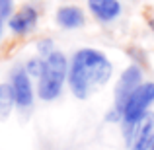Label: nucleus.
<instances>
[{
  "label": "nucleus",
  "mask_w": 154,
  "mask_h": 150,
  "mask_svg": "<svg viewBox=\"0 0 154 150\" xmlns=\"http://www.w3.org/2000/svg\"><path fill=\"white\" fill-rule=\"evenodd\" d=\"M66 78H68V59L63 51L57 49L49 57H45L43 72L37 78V86H35V96L41 101H55L63 94Z\"/></svg>",
  "instance_id": "f03ea898"
},
{
  "label": "nucleus",
  "mask_w": 154,
  "mask_h": 150,
  "mask_svg": "<svg viewBox=\"0 0 154 150\" xmlns=\"http://www.w3.org/2000/svg\"><path fill=\"white\" fill-rule=\"evenodd\" d=\"M14 107H16V99L10 82H0V121L8 119L14 111Z\"/></svg>",
  "instance_id": "9d476101"
},
{
  "label": "nucleus",
  "mask_w": 154,
  "mask_h": 150,
  "mask_svg": "<svg viewBox=\"0 0 154 150\" xmlns=\"http://www.w3.org/2000/svg\"><path fill=\"white\" fill-rule=\"evenodd\" d=\"M2 29H4V26H2V22H0V39H2Z\"/></svg>",
  "instance_id": "2eb2a0df"
},
{
  "label": "nucleus",
  "mask_w": 154,
  "mask_h": 150,
  "mask_svg": "<svg viewBox=\"0 0 154 150\" xmlns=\"http://www.w3.org/2000/svg\"><path fill=\"white\" fill-rule=\"evenodd\" d=\"M8 29L16 35V37H26L37 27L39 23V10L33 4H23L18 10H14V14L8 18Z\"/></svg>",
  "instance_id": "423d86ee"
},
{
  "label": "nucleus",
  "mask_w": 154,
  "mask_h": 150,
  "mask_svg": "<svg viewBox=\"0 0 154 150\" xmlns=\"http://www.w3.org/2000/svg\"><path fill=\"white\" fill-rule=\"evenodd\" d=\"M150 150H154V144H152V148H150Z\"/></svg>",
  "instance_id": "dca6fc26"
},
{
  "label": "nucleus",
  "mask_w": 154,
  "mask_h": 150,
  "mask_svg": "<svg viewBox=\"0 0 154 150\" xmlns=\"http://www.w3.org/2000/svg\"><path fill=\"white\" fill-rule=\"evenodd\" d=\"M35 49H37V55L39 57H49L53 51H57L55 49V41H53L51 37H43V39H39L37 41V45H35Z\"/></svg>",
  "instance_id": "f8f14e48"
},
{
  "label": "nucleus",
  "mask_w": 154,
  "mask_h": 150,
  "mask_svg": "<svg viewBox=\"0 0 154 150\" xmlns=\"http://www.w3.org/2000/svg\"><path fill=\"white\" fill-rule=\"evenodd\" d=\"M154 105V82H143L135 92L131 94V98L127 99V103L121 109V129H123L125 140L129 142L133 131H135L137 123L143 119Z\"/></svg>",
  "instance_id": "7ed1b4c3"
},
{
  "label": "nucleus",
  "mask_w": 154,
  "mask_h": 150,
  "mask_svg": "<svg viewBox=\"0 0 154 150\" xmlns=\"http://www.w3.org/2000/svg\"><path fill=\"white\" fill-rule=\"evenodd\" d=\"M144 82V74H143V68L140 64L133 63L121 72L119 80L115 84V90H113V109L121 115V109L123 105L127 103V99L131 98V94Z\"/></svg>",
  "instance_id": "20e7f679"
},
{
  "label": "nucleus",
  "mask_w": 154,
  "mask_h": 150,
  "mask_svg": "<svg viewBox=\"0 0 154 150\" xmlns=\"http://www.w3.org/2000/svg\"><path fill=\"white\" fill-rule=\"evenodd\" d=\"M148 27H150V29L154 31V16H152V18H150V20H148Z\"/></svg>",
  "instance_id": "4468645a"
},
{
  "label": "nucleus",
  "mask_w": 154,
  "mask_h": 150,
  "mask_svg": "<svg viewBox=\"0 0 154 150\" xmlns=\"http://www.w3.org/2000/svg\"><path fill=\"white\" fill-rule=\"evenodd\" d=\"M43 64H45V59L37 55V57H31V59H27V63L23 64V68H26V72L31 76V78L37 80L39 76H41V72H43Z\"/></svg>",
  "instance_id": "9b49d317"
},
{
  "label": "nucleus",
  "mask_w": 154,
  "mask_h": 150,
  "mask_svg": "<svg viewBox=\"0 0 154 150\" xmlns=\"http://www.w3.org/2000/svg\"><path fill=\"white\" fill-rule=\"evenodd\" d=\"M55 22L59 23L63 29H80L86 23V14L80 6L76 4H64L57 10Z\"/></svg>",
  "instance_id": "1a4fd4ad"
},
{
  "label": "nucleus",
  "mask_w": 154,
  "mask_h": 150,
  "mask_svg": "<svg viewBox=\"0 0 154 150\" xmlns=\"http://www.w3.org/2000/svg\"><path fill=\"white\" fill-rule=\"evenodd\" d=\"M88 10L100 23H111L123 12L121 0H88Z\"/></svg>",
  "instance_id": "6e6552de"
},
{
  "label": "nucleus",
  "mask_w": 154,
  "mask_h": 150,
  "mask_svg": "<svg viewBox=\"0 0 154 150\" xmlns=\"http://www.w3.org/2000/svg\"><path fill=\"white\" fill-rule=\"evenodd\" d=\"M154 144V113L148 111L137 123L127 146L129 150H150Z\"/></svg>",
  "instance_id": "0eeeda50"
},
{
  "label": "nucleus",
  "mask_w": 154,
  "mask_h": 150,
  "mask_svg": "<svg viewBox=\"0 0 154 150\" xmlns=\"http://www.w3.org/2000/svg\"><path fill=\"white\" fill-rule=\"evenodd\" d=\"M113 76V64L103 51L94 47H82L68 60L66 84L72 96L78 99H88L98 90H102Z\"/></svg>",
  "instance_id": "f257e3e1"
},
{
  "label": "nucleus",
  "mask_w": 154,
  "mask_h": 150,
  "mask_svg": "<svg viewBox=\"0 0 154 150\" xmlns=\"http://www.w3.org/2000/svg\"><path fill=\"white\" fill-rule=\"evenodd\" d=\"M12 14H14V0H0V22H8Z\"/></svg>",
  "instance_id": "ddd939ff"
},
{
  "label": "nucleus",
  "mask_w": 154,
  "mask_h": 150,
  "mask_svg": "<svg viewBox=\"0 0 154 150\" xmlns=\"http://www.w3.org/2000/svg\"><path fill=\"white\" fill-rule=\"evenodd\" d=\"M10 86L14 92L16 107L20 111H29L35 101V88H33V78L26 72L23 66H16L10 72Z\"/></svg>",
  "instance_id": "39448f33"
}]
</instances>
